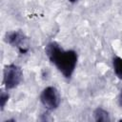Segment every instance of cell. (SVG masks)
I'll return each instance as SVG.
<instances>
[{
    "instance_id": "obj_4",
    "label": "cell",
    "mask_w": 122,
    "mask_h": 122,
    "mask_svg": "<svg viewBox=\"0 0 122 122\" xmlns=\"http://www.w3.org/2000/svg\"><path fill=\"white\" fill-rule=\"evenodd\" d=\"M5 41L16 48L20 53L25 54L29 51V38L21 30H12L5 34Z\"/></svg>"
},
{
    "instance_id": "obj_8",
    "label": "cell",
    "mask_w": 122,
    "mask_h": 122,
    "mask_svg": "<svg viewBox=\"0 0 122 122\" xmlns=\"http://www.w3.org/2000/svg\"><path fill=\"white\" fill-rule=\"evenodd\" d=\"M119 104H120V106L122 107V91H121V92H120V94H119Z\"/></svg>"
},
{
    "instance_id": "obj_3",
    "label": "cell",
    "mask_w": 122,
    "mask_h": 122,
    "mask_svg": "<svg viewBox=\"0 0 122 122\" xmlns=\"http://www.w3.org/2000/svg\"><path fill=\"white\" fill-rule=\"evenodd\" d=\"M40 101L47 110H56L59 107L61 101L60 93L55 87L49 86L42 91L40 94Z\"/></svg>"
},
{
    "instance_id": "obj_2",
    "label": "cell",
    "mask_w": 122,
    "mask_h": 122,
    "mask_svg": "<svg viewBox=\"0 0 122 122\" xmlns=\"http://www.w3.org/2000/svg\"><path fill=\"white\" fill-rule=\"evenodd\" d=\"M23 72L20 67L15 64H9L4 67L3 71V84L6 90L16 88L22 81Z\"/></svg>"
},
{
    "instance_id": "obj_9",
    "label": "cell",
    "mask_w": 122,
    "mask_h": 122,
    "mask_svg": "<svg viewBox=\"0 0 122 122\" xmlns=\"http://www.w3.org/2000/svg\"><path fill=\"white\" fill-rule=\"evenodd\" d=\"M69 2H71V3H75V2H77L78 0H68Z\"/></svg>"
},
{
    "instance_id": "obj_1",
    "label": "cell",
    "mask_w": 122,
    "mask_h": 122,
    "mask_svg": "<svg viewBox=\"0 0 122 122\" xmlns=\"http://www.w3.org/2000/svg\"><path fill=\"white\" fill-rule=\"evenodd\" d=\"M45 52L49 60L66 78L71 77L76 68L78 59L76 51L72 50L65 51L58 43L52 41L47 44L45 48Z\"/></svg>"
},
{
    "instance_id": "obj_6",
    "label": "cell",
    "mask_w": 122,
    "mask_h": 122,
    "mask_svg": "<svg viewBox=\"0 0 122 122\" xmlns=\"http://www.w3.org/2000/svg\"><path fill=\"white\" fill-rule=\"evenodd\" d=\"M112 67L115 75L119 79H122V57L114 56L112 58Z\"/></svg>"
},
{
    "instance_id": "obj_7",
    "label": "cell",
    "mask_w": 122,
    "mask_h": 122,
    "mask_svg": "<svg viewBox=\"0 0 122 122\" xmlns=\"http://www.w3.org/2000/svg\"><path fill=\"white\" fill-rule=\"evenodd\" d=\"M10 98V95L7 92L5 91H1V94H0V103H1V110H4L5 106H6V103L8 102Z\"/></svg>"
},
{
    "instance_id": "obj_5",
    "label": "cell",
    "mask_w": 122,
    "mask_h": 122,
    "mask_svg": "<svg viewBox=\"0 0 122 122\" xmlns=\"http://www.w3.org/2000/svg\"><path fill=\"white\" fill-rule=\"evenodd\" d=\"M93 117H94V120L97 122H107L111 120L109 112L100 107L96 108L93 111Z\"/></svg>"
}]
</instances>
